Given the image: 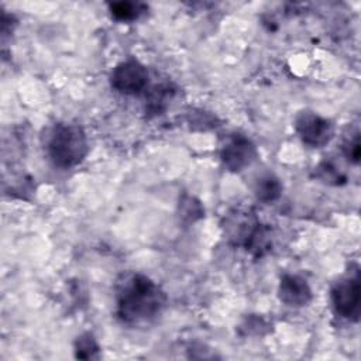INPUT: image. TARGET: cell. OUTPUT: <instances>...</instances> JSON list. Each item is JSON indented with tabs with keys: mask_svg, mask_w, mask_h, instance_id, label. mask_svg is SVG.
<instances>
[{
	"mask_svg": "<svg viewBox=\"0 0 361 361\" xmlns=\"http://www.w3.org/2000/svg\"><path fill=\"white\" fill-rule=\"evenodd\" d=\"M166 306L165 292L148 276L131 274L118 283L117 316L130 326L155 320Z\"/></svg>",
	"mask_w": 361,
	"mask_h": 361,
	"instance_id": "6da1fadb",
	"label": "cell"
},
{
	"mask_svg": "<svg viewBox=\"0 0 361 361\" xmlns=\"http://www.w3.org/2000/svg\"><path fill=\"white\" fill-rule=\"evenodd\" d=\"M47 152L59 168H72L87 154V138L79 124L58 123L48 135Z\"/></svg>",
	"mask_w": 361,
	"mask_h": 361,
	"instance_id": "7a4b0ae2",
	"label": "cell"
},
{
	"mask_svg": "<svg viewBox=\"0 0 361 361\" xmlns=\"http://www.w3.org/2000/svg\"><path fill=\"white\" fill-rule=\"evenodd\" d=\"M261 223L255 212L250 207H235L230 210L223 223L224 235L233 245L248 248L254 237L261 230Z\"/></svg>",
	"mask_w": 361,
	"mask_h": 361,
	"instance_id": "3957f363",
	"label": "cell"
},
{
	"mask_svg": "<svg viewBox=\"0 0 361 361\" xmlns=\"http://www.w3.org/2000/svg\"><path fill=\"white\" fill-rule=\"evenodd\" d=\"M257 157V148L252 141L240 134H228L220 145V159L231 172H240L250 166Z\"/></svg>",
	"mask_w": 361,
	"mask_h": 361,
	"instance_id": "277c9868",
	"label": "cell"
},
{
	"mask_svg": "<svg viewBox=\"0 0 361 361\" xmlns=\"http://www.w3.org/2000/svg\"><path fill=\"white\" fill-rule=\"evenodd\" d=\"M331 302L336 312L351 322H358L361 309V285L358 274L340 279L331 288Z\"/></svg>",
	"mask_w": 361,
	"mask_h": 361,
	"instance_id": "5b68a950",
	"label": "cell"
},
{
	"mask_svg": "<svg viewBox=\"0 0 361 361\" xmlns=\"http://www.w3.org/2000/svg\"><path fill=\"white\" fill-rule=\"evenodd\" d=\"M295 130L300 140L310 147L326 145L334 134V126L330 120L309 110H303L296 116Z\"/></svg>",
	"mask_w": 361,
	"mask_h": 361,
	"instance_id": "8992f818",
	"label": "cell"
},
{
	"mask_svg": "<svg viewBox=\"0 0 361 361\" xmlns=\"http://www.w3.org/2000/svg\"><path fill=\"white\" fill-rule=\"evenodd\" d=\"M110 83L121 94H138L148 85V72L138 61L128 59L111 71Z\"/></svg>",
	"mask_w": 361,
	"mask_h": 361,
	"instance_id": "52a82bcc",
	"label": "cell"
},
{
	"mask_svg": "<svg viewBox=\"0 0 361 361\" xmlns=\"http://www.w3.org/2000/svg\"><path fill=\"white\" fill-rule=\"evenodd\" d=\"M278 296L282 303L290 307H302L312 300V289L302 276L283 275L279 282Z\"/></svg>",
	"mask_w": 361,
	"mask_h": 361,
	"instance_id": "ba28073f",
	"label": "cell"
},
{
	"mask_svg": "<svg viewBox=\"0 0 361 361\" xmlns=\"http://www.w3.org/2000/svg\"><path fill=\"white\" fill-rule=\"evenodd\" d=\"M173 94H175V89L171 85H159L151 89V92L147 94V102H145L147 116L162 114L168 109Z\"/></svg>",
	"mask_w": 361,
	"mask_h": 361,
	"instance_id": "9c48e42d",
	"label": "cell"
},
{
	"mask_svg": "<svg viewBox=\"0 0 361 361\" xmlns=\"http://www.w3.org/2000/svg\"><path fill=\"white\" fill-rule=\"evenodd\" d=\"M255 197L264 203L275 202L282 193V185L274 173L261 175L254 185Z\"/></svg>",
	"mask_w": 361,
	"mask_h": 361,
	"instance_id": "30bf717a",
	"label": "cell"
},
{
	"mask_svg": "<svg viewBox=\"0 0 361 361\" xmlns=\"http://www.w3.org/2000/svg\"><path fill=\"white\" fill-rule=\"evenodd\" d=\"M111 16L118 21H133L137 20L144 11L145 6L142 3L133 1H114L109 4Z\"/></svg>",
	"mask_w": 361,
	"mask_h": 361,
	"instance_id": "8fae6325",
	"label": "cell"
},
{
	"mask_svg": "<svg viewBox=\"0 0 361 361\" xmlns=\"http://www.w3.org/2000/svg\"><path fill=\"white\" fill-rule=\"evenodd\" d=\"M99 344L90 333H83L75 341V355L82 360L99 358Z\"/></svg>",
	"mask_w": 361,
	"mask_h": 361,
	"instance_id": "7c38bea8",
	"label": "cell"
},
{
	"mask_svg": "<svg viewBox=\"0 0 361 361\" xmlns=\"http://www.w3.org/2000/svg\"><path fill=\"white\" fill-rule=\"evenodd\" d=\"M316 176L319 179H322L326 183H333V185H338L341 182L345 180V176L331 164L329 162H322L317 168H316Z\"/></svg>",
	"mask_w": 361,
	"mask_h": 361,
	"instance_id": "4fadbf2b",
	"label": "cell"
},
{
	"mask_svg": "<svg viewBox=\"0 0 361 361\" xmlns=\"http://www.w3.org/2000/svg\"><path fill=\"white\" fill-rule=\"evenodd\" d=\"M343 151H344V155L347 157V159L350 162H353V164H358L360 162L361 144H360V133L358 131H355L350 138H347L344 141Z\"/></svg>",
	"mask_w": 361,
	"mask_h": 361,
	"instance_id": "5bb4252c",
	"label": "cell"
}]
</instances>
